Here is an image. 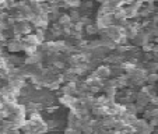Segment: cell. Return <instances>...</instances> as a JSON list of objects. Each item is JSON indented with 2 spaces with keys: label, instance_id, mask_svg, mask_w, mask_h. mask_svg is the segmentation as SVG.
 <instances>
[{
  "label": "cell",
  "instance_id": "obj_1",
  "mask_svg": "<svg viewBox=\"0 0 158 134\" xmlns=\"http://www.w3.org/2000/svg\"><path fill=\"white\" fill-rule=\"evenodd\" d=\"M23 38V36H21ZM20 36H11L9 38L6 42H4V48L9 53H20L23 52V39Z\"/></svg>",
  "mask_w": 158,
  "mask_h": 134
},
{
  "label": "cell",
  "instance_id": "obj_2",
  "mask_svg": "<svg viewBox=\"0 0 158 134\" xmlns=\"http://www.w3.org/2000/svg\"><path fill=\"white\" fill-rule=\"evenodd\" d=\"M93 73L99 78V80L105 81V80H108V78H110V66H108V64H98L95 69H94Z\"/></svg>",
  "mask_w": 158,
  "mask_h": 134
},
{
  "label": "cell",
  "instance_id": "obj_3",
  "mask_svg": "<svg viewBox=\"0 0 158 134\" xmlns=\"http://www.w3.org/2000/svg\"><path fill=\"white\" fill-rule=\"evenodd\" d=\"M56 22H57V24H59L62 28H64V27H72V25H73V21H72V18H70V15H69V14H64V13H60V15H59V18H57Z\"/></svg>",
  "mask_w": 158,
  "mask_h": 134
},
{
  "label": "cell",
  "instance_id": "obj_4",
  "mask_svg": "<svg viewBox=\"0 0 158 134\" xmlns=\"http://www.w3.org/2000/svg\"><path fill=\"white\" fill-rule=\"evenodd\" d=\"M98 28H97V25L94 24V22H89V24H87V25H84V28H83V32H85L87 35H89V36H95V35H98Z\"/></svg>",
  "mask_w": 158,
  "mask_h": 134
},
{
  "label": "cell",
  "instance_id": "obj_5",
  "mask_svg": "<svg viewBox=\"0 0 158 134\" xmlns=\"http://www.w3.org/2000/svg\"><path fill=\"white\" fill-rule=\"evenodd\" d=\"M67 14L70 15V18H72L73 22L78 21V20H80V17H81V11L78 10V7H77V9H70V13H67Z\"/></svg>",
  "mask_w": 158,
  "mask_h": 134
},
{
  "label": "cell",
  "instance_id": "obj_6",
  "mask_svg": "<svg viewBox=\"0 0 158 134\" xmlns=\"http://www.w3.org/2000/svg\"><path fill=\"white\" fill-rule=\"evenodd\" d=\"M144 116H146V119H151V117H155V116H157V106L152 108V109H147L146 112H144Z\"/></svg>",
  "mask_w": 158,
  "mask_h": 134
}]
</instances>
